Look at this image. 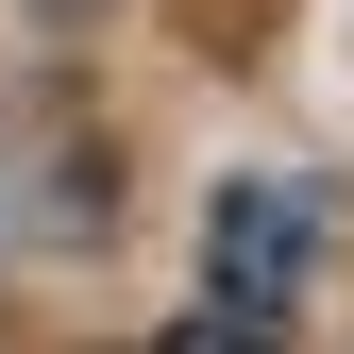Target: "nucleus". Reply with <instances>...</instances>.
Segmentation results:
<instances>
[{"label":"nucleus","mask_w":354,"mask_h":354,"mask_svg":"<svg viewBox=\"0 0 354 354\" xmlns=\"http://www.w3.org/2000/svg\"><path fill=\"white\" fill-rule=\"evenodd\" d=\"M287 253H304V203H219V304L236 321L287 304Z\"/></svg>","instance_id":"1"},{"label":"nucleus","mask_w":354,"mask_h":354,"mask_svg":"<svg viewBox=\"0 0 354 354\" xmlns=\"http://www.w3.org/2000/svg\"><path fill=\"white\" fill-rule=\"evenodd\" d=\"M169 354H270V321H236V304H203V321L169 337Z\"/></svg>","instance_id":"2"}]
</instances>
